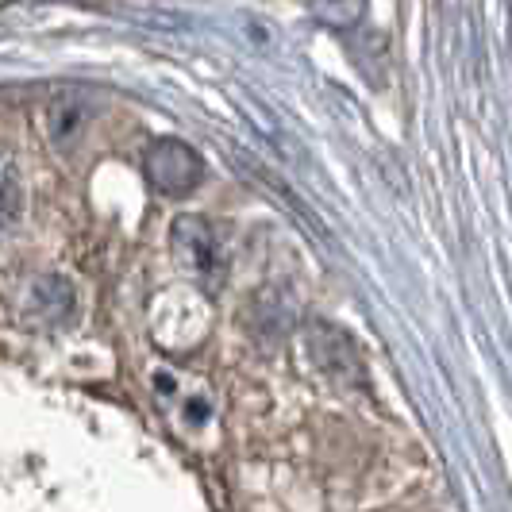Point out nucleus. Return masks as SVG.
I'll list each match as a JSON object with an SVG mask.
<instances>
[{
    "label": "nucleus",
    "instance_id": "obj_4",
    "mask_svg": "<svg viewBox=\"0 0 512 512\" xmlns=\"http://www.w3.org/2000/svg\"><path fill=\"white\" fill-rule=\"evenodd\" d=\"M31 308L43 312L51 324H62V320H70V312H74V289H70L66 278L47 274V278H39V282L31 285Z\"/></svg>",
    "mask_w": 512,
    "mask_h": 512
},
{
    "label": "nucleus",
    "instance_id": "obj_5",
    "mask_svg": "<svg viewBox=\"0 0 512 512\" xmlns=\"http://www.w3.org/2000/svg\"><path fill=\"white\" fill-rule=\"evenodd\" d=\"M85 120H89V108L81 104V97H74V93L58 97L51 104V139L58 147H66L77 131L85 128Z\"/></svg>",
    "mask_w": 512,
    "mask_h": 512
},
{
    "label": "nucleus",
    "instance_id": "obj_6",
    "mask_svg": "<svg viewBox=\"0 0 512 512\" xmlns=\"http://www.w3.org/2000/svg\"><path fill=\"white\" fill-rule=\"evenodd\" d=\"M20 212V189H16V178L8 170H0V231L8 228Z\"/></svg>",
    "mask_w": 512,
    "mask_h": 512
},
{
    "label": "nucleus",
    "instance_id": "obj_2",
    "mask_svg": "<svg viewBox=\"0 0 512 512\" xmlns=\"http://www.w3.org/2000/svg\"><path fill=\"white\" fill-rule=\"evenodd\" d=\"M143 174L162 197H185L205 178V158L181 139H158L143 154Z\"/></svg>",
    "mask_w": 512,
    "mask_h": 512
},
{
    "label": "nucleus",
    "instance_id": "obj_1",
    "mask_svg": "<svg viewBox=\"0 0 512 512\" xmlns=\"http://www.w3.org/2000/svg\"><path fill=\"white\" fill-rule=\"evenodd\" d=\"M170 239H174V255H178L181 270L201 282L205 289H220L224 278H228V251L220 243L216 228L201 220V216H178L174 228H170Z\"/></svg>",
    "mask_w": 512,
    "mask_h": 512
},
{
    "label": "nucleus",
    "instance_id": "obj_3",
    "mask_svg": "<svg viewBox=\"0 0 512 512\" xmlns=\"http://www.w3.org/2000/svg\"><path fill=\"white\" fill-rule=\"evenodd\" d=\"M308 347H312V359L320 370H328L335 382H359L362 366H359V351L347 335L339 328H312L308 335Z\"/></svg>",
    "mask_w": 512,
    "mask_h": 512
}]
</instances>
